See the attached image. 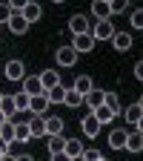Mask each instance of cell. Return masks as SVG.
Segmentation results:
<instances>
[{
	"label": "cell",
	"mask_w": 143,
	"mask_h": 161,
	"mask_svg": "<svg viewBox=\"0 0 143 161\" xmlns=\"http://www.w3.org/2000/svg\"><path fill=\"white\" fill-rule=\"evenodd\" d=\"M115 32H117V29L112 26V20H97L94 26H89V35H92L94 43H97V40H112Z\"/></svg>",
	"instance_id": "6da1fadb"
},
{
	"label": "cell",
	"mask_w": 143,
	"mask_h": 161,
	"mask_svg": "<svg viewBox=\"0 0 143 161\" xmlns=\"http://www.w3.org/2000/svg\"><path fill=\"white\" fill-rule=\"evenodd\" d=\"M20 14H23V20L32 26V23H37L40 17H43V9H40V3H34V0H29V3L20 9Z\"/></svg>",
	"instance_id": "7a4b0ae2"
},
{
	"label": "cell",
	"mask_w": 143,
	"mask_h": 161,
	"mask_svg": "<svg viewBox=\"0 0 143 161\" xmlns=\"http://www.w3.org/2000/svg\"><path fill=\"white\" fill-rule=\"evenodd\" d=\"M46 109H49V98H46V92H40V95H32V98H29V112H32V115H46Z\"/></svg>",
	"instance_id": "3957f363"
},
{
	"label": "cell",
	"mask_w": 143,
	"mask_h": 161,
	"mask_svg": "<svg viewBox=\"0 0 143 161\" xmlns=\"http://www.w3.org/2000/svg\"><path fill=\"white\" fill-rule=\"evenodd\" d=\"M69 46L80 55V52H92V49H94V40H92V35H89V32H83V35H74V40H72Z\"/></svg>",
	"instance_id": "277c9868"
},
{
	"label": "cell",
	"mask_w": 143,
	"mask_h": 161,
	"mask_svg": "<svg viewBox=\"0 0 143 161\" xmlns=\"http://www.w3.org/2000/svg\"><path fill=\"white\" fill-rule=\"evenodd\" d=\"M54 55H57V66H74L77 64V52L72 46H60Z\"/></svg>",
	"instance_id": "5b68a950"
},
{
	"label": "cell",
	"mask_w": 143,
	"mask_h": 161,
	"mask_svg": "<svg viewBox=\"0 0 143 161\" xmlns=\"http://www.w3.org/2000/svg\"><path fill=\"white\" fill-rule=\"evenodd\" d=\"M37 78H40V86H43V92H49L52 86L60 84V72H57V69H43Z\"/></svg>",
	"instance_id": "8992f818"
},
{
	"label": "cell",
	"mask_w": 143,
	"mask_h": 161,
	"mask_svg": "<svg viewBox=\"0 0 143 161\" xmlns=\"http://www.w3.org/2000/svg\"><path fill=\"white\" fill-rule=\"evenodd\" d=\"M6 26L12 29V35H26V32H29V23L23 20V14H20V12H12V17H9Z\"/></svg>",
	"instance_id": "52a82bcc"
},
{
	"label": "cell",
	"mask_w": 143,
	"mask_h": 161,
	"mask_svg": "<svg viewBox=\"0 0 143 161\" xmlns=\"http://www.w3.org/2000/svg\"><path fill=\"white\" fill-rule=\"evenodd\" d=\"M6 78H9V80H23V78H26L23 60H9V64H6Z\"/></svg>",
	"instance_id": "ba28073f"
},
{
	"label": "cell",
	"mask_w": 143,
	"mask_h": 161,
	"mask_svg": "<svg viewBox=\"0 0 143 161\" xmlns=\"http://www.w3.org/2000/svg\"><path fill=\"white\" fill-rule=\"evenodd\" d=\"M80 130H83V135H86V138H94V135L100 132V121L89 112V115L83 118V124H80Z\"/></svg>",
	"instance_id": "9c48e42d"
},
{
	"label": "cell",
	"mask_w": 143,
	"mask_h": 161,
	"mask_svg": "<svg viewBox=\"0 0 143 161\" xmlns=\"http://www.w3.org/2000/svg\"><path fill=\"white\" fill-rule=\"evenodd\" d=\"M69 29H72V35H83V32H89V20H86V14H72V17H69Z\"/></svg>",
	"instance_id": "30bf717a"
},
{
	"label": "cell",
	"mask_w": 143,
	"mask_h": 161,
	"mask_svg": "<svg viewBox=\"0 0 143 161\" xmlns=\"http://www.w3.org/2000/svg\"><path fill=\"white\" fill-rule=\"evenodd\" d=\"M112 43H115L117 52H129L132 49V35L129 32H115L112 35Z\"/></svg>",
	"instance_id": "8fae6325"
},
{
	"label": "cell",
	"mask_w": 143,
	"mask_h": 161,
	"mask_svg": "<svg viewBox=\"0 0 143 161\" xmlns=\"http://www.w3.org/2000/svg\"><path fill=\"white\" fill-rule=\"evenodd\" d=\"M26 127H29V135H32V141H34V138H40V135H46L43 115H32V121H26Z\"/></svg>",
	"instance_id": "7c38bea8"
},
{
	"label": "cell",
	"mask_w": 143,
	"mask_h": 161,
	"mask_svg": "<svg viewBox=\"0 0 143 161\" xmlns=\"http://www.w3.org/2000/svg\"><path fill=\"white\" fill-rule=\"evenodd\" d=\"M123 150H129V153H140V150H143V135H140V130H135V132L126 135Z\"/></svg>",
	"instance_id": "4fadbf2b"
},
{
	"label": "cell",
	"mask_w": 143,
	"mask_h": 161,
	"mask_svg": "<svg viewBox=\"0 0 143 161\" xmlns=\"http://www.w3.org/2000/svg\"><path fill=\"white\" fill-rule=\"evenodd\" d=\"M72 89H74L77 95H89V92L94 89V84H92V78H89V75H77V78H74V86H72Z\"/></svg>",
	"instance_id": "5bb4252c"
},
{
	"label": "cell",
	"mask_w": 143,
	"mask_h": 161,
	"mask_svg": "<svg viewBox=\"0 0 143 161\" xmlns=\"http://www.w3.org/2000/svg\"><path fill=\"white\" fill-rule=\"evenodd\" d=\"M23 92H26V95H40V92H43L37 75H26V78H23Z\"/></svg>",
	"instance_id": "9a60e30c"
},
{
	"label": "cell",
	"mask_w": 143,
	"mask_h": 161,
	"mask_svg": "<svg viewBox=\"0 0 143 161\" xmlns=\"http://www.w3.org/2000/svg\"><path fill=\"white\" fill-rule=\"evenodd\" d=\"M140 115H143V107H140V101H135V104L126 107V121L132 127H140Z\"/></svg>",
	"instance_id": "2e32d148"
},
{
	"label": "cell",
	"mask_w": 143,
	"mask_h": 161,
	"mask_svg": "<svg viewBox=\"0 0 143 161\" xmlns=\"http://www.w3.org/2000/svg\"><path fill=\"white\" fill-rule=\"evenodd\" d=\"M43 127H46V135L52 138V135H60L63 132V118H46L43 115Z\"/></svg>",
	"instance_id": "e0dca14e"
},
{
	"label": "cell",
	"mask_w": 143,
	"mask_h": 161,
	"mask_svg": "<svg viewBox=\"0 0 143 161\" xmlns=\"http://www.w3.org/2000/svg\"><path fill=\"white\" fill-rule=\"evenodd\" d=\"M86 147H83V141L80 138H66V147H63V153L69 155V158H74V155H80Z\"/></svg>",
	"instance_id": "ac0fdd59"
},
{
	"label": "cell",
	"mask_w": 143,
	"mask_h": 161,
	"mask_svg": "<svg viewBox=\"0 0 143 161\" xmlns=\"http://www.w3.org/2000/svg\"><path fill=\"white\" fill-rule=\"evenodd\" d=\"M126 130H112V135H109V147L112 150H123V144H126Z\"/></svg>",
	"instance_id": "d6986e66"
},
{
	"label": "cell",
	"mask_w": 143,
	"mask_h": 161,
	"mask_svg": "<svg viewBox=\"0 0 143 161\" xmlns=\"http://www.w3.org/2000/svg\"><path fill=\"white\" fill-rule=\"evenodd\" d=\"M92 12L97 20H112V12H109V3H103V0H94L92 3Z\"/></svg>",
	"instance_id": "ffe728a7"
},
{
	"label": "cell",
	"mask_w": 143,
	"mask_h": 161,
	"mask_svg": "<svg viewBox=\"0 0 143 161\" xmlns=\"http://www.w3.org/2000/svg\"><path fill=\"white\" fill-rule=\"evenodd\" d=\"M103 107H106L112 115H117V112H120V98H117L115 92H103Z\"/></svg>",
	"instance_id": "44dd1931"
},
{
	"label": "cell",
	"mask_w": 143,
	"mask_h": 161,
	"mask_svg": "<svg viewBox=\"0 0 143 161\" xmlns=\"http://www.w3.org/2000/svg\"><path fill=\"white\" fill-rule=\"evenodd\" d=\"M29 98H32V95H26L23 89H20L17 95H12V104H14V109H17V112H29Z\"/></svg>",
	"instance_id": "7402d4cb"
},
{
	"label": "cell",
	"mask_w": 143,
	"mask_h": 161,
	"mask_svg": "<svg viewBox=\"0 0 143 161\" xmlns=\"http://www.w3.org/2000/svg\"><path fill=\"white\" fill-rule=\"evenodd\" d=\"M83 104H86L89 109H94V107H100V104H103V89H92L89 95H83Z\"/></svg>",
	"instance_id": "603a6c76"
},
{
	"label": "cell",
	"mask_w": 143,
	"mask_h": 161,
	"mask_svg": "<svg viewBox=\"0 0 143 161\" xmlns=\"http://www.w3.org/2000/svg\"><path fill=\"white\" fill-rule=\"evenodd\" d=\"M12 141H17V144H29V141H32L29 127H26V124H14V138H12Z\"/></svg>",
	"instance_id": "cb8c5ba5"
},
{
	"label": "cell",
	"mask_w": 143,
	"mask_h": 161,
	"mask_svg": "<svg viewBox=\"0 0 143 161\" xmlns=\"http://www.w3.org/2000/svg\"><path fill=\"white\" fill-rule=\"evenodd\" d=\"M0 112H3V118H9V121L17 115V109L12 104V95H3V101H0Z\"/></svg>",
	"instance_id": "d4e9b609"
},
{
	"label": "cell",
	"mask_w": 143,
	"mask_h": 161,
	"mask_svg": "<svg viewBox=\"0 0 143 161\" xmlns=\"http://www.w3.org/2000/svg\"><path fill=\"white\" fill-rule=\"evenodd\" d=\"M92 115H94V118L100 121V127H103V124H109L112 118H117V115H112V112H109V109H106L103 104H100V107H94V109H92Z\"/></svg>",
	"instance_id": "484cf974"
},
{
	"label": "cell",
	"mask_w": 143,
	"mask_h": 161,
	"mask_svg": "<svg viewBox=\"0 0 143 161\" xmlns=\"http://www.w3.org/2000/svg\"><path fill=\"white\" fill-rule=\"evenodd\" d=\"M63 147H66V138H63V132L49 138V153H52V155H54V153H63Z\"/></svg>",
	"instance_id": "4316f807"
},
{
	"label": "cell",
	"mask_w": 143,
	"mask_h": 161,
	"mask_svg": "<svg viewBox=\"0 0 143 161\" xmlns=\"http://www.w3.org/2000/svg\"><path fill=\"white\" fill-rule=\"evenodd\" d=\"M63 95H66V89L60 86V84H57V86H52V89L46 92V98H49V104H63Z\"/></svg>",
	"instance_id": "83f0119b"
},
{
	"label": "cell",
	"mask_w": 143,
	"mask_h": 161,
	"mask_svg": "<svg viewBox=\"0 0 143 161\" xmlns=\"http://www.w3.org/2000/svg\"><path fill=\"white\" fill-rule=\"evenodd\" d=\"M63 104H66V107H80V104H83V95H77L74 89H66V95H63Z\"/></svg>",
	"instance_id": "f1b7e54d"
},
{
	"label": "cell",
	"mask_w": 143,
	"mask_h": 161,
	"mask_svg": "<svg viewBox=\"0 0 143 161\" xmlns=\"http://www.w3.org/2000/svg\"><path fill=\"white\" fill-rule=\"evenodd\" d=\"M0 138H3V141L14 138V121H3V124H0Z\"/></svg>",
	"instance_id": "f546056e"
},
{
	"label": "cell",
	"mask_w": 143,
	"mask_h": 161,
	"mask_svg": "<svg viewBox=\"0 0 143 161\" xmlns=\"http://www.w3.org/2000/svg\"><path fill=\"white\" fill-rule=\"evenodd\" d=\"M126 6H129V0H112V3H109V12L112 14H120V12H126Z\"/></svg>",
	"instance_id": "4dcf8cb0"
},
{
	"label": "cell",
	"mask_w": 143,
	"mask_h": 161,
	"mask_svg": "<svg viewBox=\"0 0 143 161\" xmlns=\"http://www.w3.org/2000/svg\"><path fill=\"white\" fill-rule=\"evenodd\" d=\"M9 17H12L9 3H0V26H6V23H9Z\"/></svg>",
	"instance_id": "1f68e13d"
},
{
	"label": "cell",
	"mask_w": 143,
	"mask_h": 161,
	"mask_svg": "<svg viewBox=\"0 0 143 161\" xmlns=\"http://www.w3.org/2000/svg\"><path fill=\"white\" fill-rule=\"evenodd\" d=\"M132 29H143V12L140 9L132 12Z\"/></svg>",
	"instance_id": "d6a6232c"
},
{
	"label": "cell",
	"mask_w": 143,
	"mask_h": 161,
	"mask_svg": "<svg viewBox=\"0 0 143 161\" xmlns=\"http://www.w3.org/2000/svg\"><path fill=\"white\" fill-rule=\"evenodd\" d=\"M80 155H83V161H97V158H103V155H100L97 150H83Z\"/></svg>",
	"instance_id": "836d02e7"
},
{
	"label": "cell",
	"mask_w": 143,
	"mask_h": 161,
	"mask_svg": "<svg viewBox=\"0 0 143 161\" xmlns=\"http://www.w3.org/2000/svg\"><path fill=\"white\" fill-rule=\"evenodd\" d=\"M26 3H29V0H9V9H12V12H20Z\"/></svg>",
	"instance_id": "e575fe53"
},
{
	"label": "cell",
	"mask_w": 143,
	"mask_h": 161,
	"mask_svg": "<svg viewBox=\"0 0 143 161\" xmlns=\"http://www.w3.org/2000/svg\"><path fill=\"white\" fill-rule=\"evenodd\" d=\"M52 161H72V158H69L66 153H54V155H52Z\"/></svg>",
	"instance_id": "d590c367"
},
{
	"label": "cell",
	"mask_w": 143,
	"mask_h": 161,
	"mask_svg": "<svg viewBox=\"0 0 143 161\" xmlns=\"http://www.w3.org/2000/svg\"><path fill=\"white\" fill-rule=\"evenodd\" d=\"M135 78H143V64H140V60L135 64Z\"/></svg>",
	"instance_id": "8d00e7d4"
},
{
	"label": "cell",
	"mask_w": 143,
	"mask_h": 161,
	"mask_svg": "<svg viewBox=\"0 0 143 161\" xmlns=\"http://www.w3.org/2000/svg\"><path fill=\"white\" fill-rule=\"evenodd\" d=\"M14 161H34V158H32V155H26V153H23V155H14Z\"/></svg>",
	"instance_id": "74e56055"
},
{
	"label": "cell",
	"mask_w": 143,
	"mask_h": 161,
	"mask_svg": "<svg viewBox=\"0 0 143 161\" xmlns=\"http://www.w3.org/2000/svg\"><path fill=\"white\" fill-rule=\"evenodd\" d=\"M72 161H83V155H74V158H72Z\"/></svg>",
	"instance_id": "f35d334b"
},
{
	"label": "cell",
	"mask_w": 143,
	"mask_h": 161,
	"mask_svg": "<svg viewBox=\"0 0 143 161\" xmlns=\"http://www.w3.org/2000/svg\"><path fill=\"white\" fill-rule=\"evenodd\" d=\"M3 121H9V118H3V112H0V124H3Z\"/></svg>",
	"instance_id": "ab89813d"
},
{
	"label": "cell",
	"mask_w": 143,
	"mask_h": 161,
	"mask_svg": "<svg viewBox=\"0 0 143 161\" xmlns=\"http://www.w3.org/2000/svg\"><path fill=\"white\" fill-rule=\"evenodd\" d=\"M52 3H63V0H52Z\"/></svg>",
	"instance_id": "60d3db41"
},
{
	"label": "cell",
	"mask_w": 143,
	"mask_h": 161,
	"mask_svg": "<svg viewBox=\"0 0 143 161\" xmlns=\"http://www.w3.org/2000/svg\"><path fill=\"white\" fill-rule=\"evenodd\" d=\"M0 101H3V92H0Z\"/></svg>",
	"instance_id": "b9f144b4"
},
{
	"label": "cell",
	"mask_w": 143,
	"mask_h": 161,
	"mask_svg": "<svg viewBox=\"0 0 143 161\" xmlns=\"http://www.w3.org/2000/svg\"><path fill=\"white\" fill-rule=\"evenodd\" d=\"M103 3H112V0H103Z\"/></svg>",
	"instance_id": "7bdbcfd3"
},
{
	"label": "cell",
	"mask_w": 143,
	"mask_h": 161,
	"mask_svg": "<svg viewBox=\"0 0 143 161\" xmlns=\"http://www.w3.org/2000/svg\"><path fill=\"white\" fill-rule=\"evenodd\" d=\"M97 161H106V158H97Z\"/></svg>",
	"instance_id": "ee69618b"
}]
</instances>
